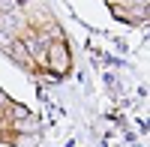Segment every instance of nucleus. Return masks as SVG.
Listing matches in <instances>:
<instances>
[{
	"mask_svg": "<svg viewBox=\"0 0 150 147\" xmlns=\"http://www.w3.org/2000/svg\"><path fill=\"white\" fill-rule=\"evenodd\" d=\"M0 33H3V30H0Z\"/></svg>",
	"mask_w": 150,
	"mask_h": 147,
	"instance_id": "obj_3",
	"label": "nucleus"
},
{
	"mask_svg": "<svg viewBox=\"0 0 150 147\" xmlns=\"http://www.w3.org/2000/svg\"><path fill=\"white\" fill-rule=\"evenodd\" d=\"M129 3H138V9H144V6H147V0H129Z\"/></svg>",
	"mask_w": 150,
	"mask_h": 147,
	"instance_id": "obj_2",
	"label": "nucleus"
},
{
	"mask_svg": "<svg viewBox=\"0 0 150 147\" xmlns=\"http://www.w3.org/2000/svg\"><path fill=\"white\" fill-rule=\"evenodd\" d=\"M48 66H51L54 72H66L69 69V51H66L63 42L48 45Z\"/></svg>",
	"mask_w": 150,
	"mask_h": 147,
	"instance_id": "obj_1",
	"label": "nucleus"
}]
</instances>
